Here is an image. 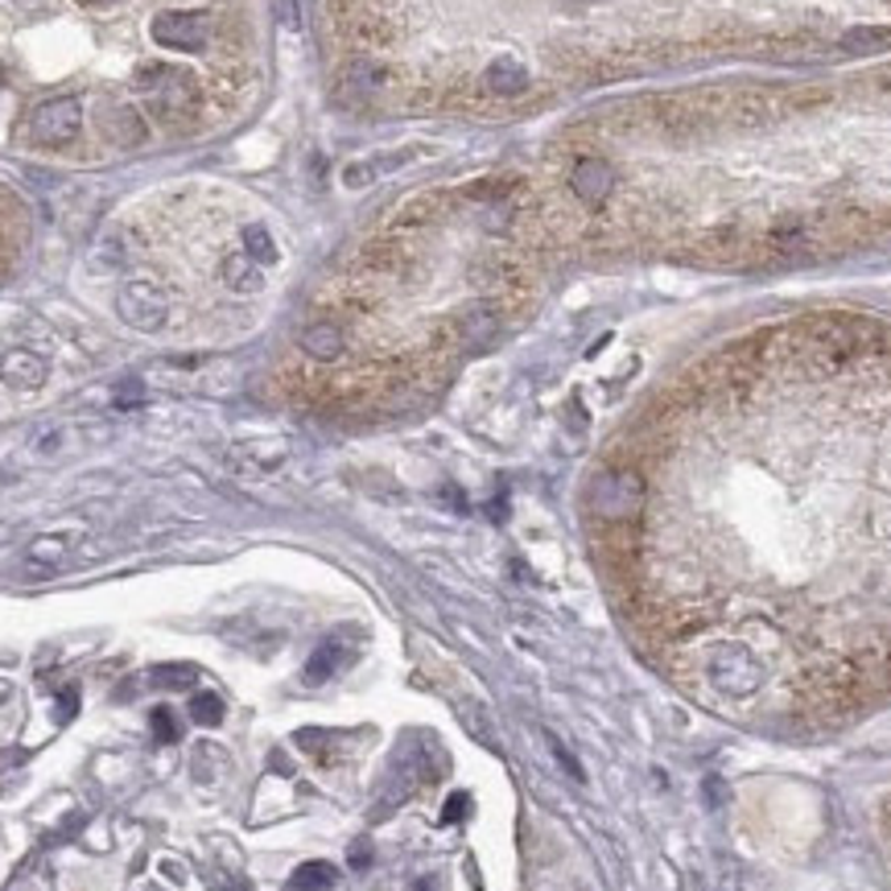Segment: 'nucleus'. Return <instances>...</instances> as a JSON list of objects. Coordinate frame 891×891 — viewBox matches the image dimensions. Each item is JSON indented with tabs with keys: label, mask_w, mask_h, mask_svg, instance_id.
<instances>
[{
	"label": "nucleus",
	"mask_w": 891,
	"mask_h": 891,
	"mask_svg": "<svg viewBox=\"0 0 891 891\" xmlns=\"http://www.w3.org/2000/svg\"><path fill=\"white\" fill-rule=\"evenodd\" d=\"M632 603L681 681L710 648L793 714L891 698V318L814 310L693 363L648 413Z\"/></svg>",
	"instance_id": "f257e3e1"
},
{
	"label": "nucleus",
	"mask_w": 891,
	"mask_h": 891,
	"mask_svg": "<svg viewBox=\"0 0 891 891\" xmlns=\"http://www.w3.org/2000/svg\"><path fill=\"white\" fill-rule=\"evenodd\" d=\"M657 145L611 178L598 220L722 265L834 261L891 244V59L805 83H726L644 99L615 120Z\"/></svg>",
	"instance_id": "f03ea898"
},
{
	"label": "nucleus",
	"mask_w": 891,
	"mask_h": 891,
	"mask_svg": "<svg viewBox=\"0 0 891 891\" xmlns=\"http://www.w3.org/2000/svg\"><path fill=\"white\" fill-rule=\"evenodd\" d=\"M132 87H137V92H141L157 112H166V116L187 112L190 104H194V95H199V87H194L190 71H182V66H170V63L141 66V71L132 75Z\"/></svg>",
	"instance_id": "7ed1b4c3"
},
{
	"label": "nucleus",
	"mask_w": 891,
	"mask_h": 891,
	"mask_svg": "<svg viewBox=\"0 0 891 891\" xmlns=\"http://www.w3.org/2000/svg\"><path fill=\"white\" fill-rule=\"evenodd\" d=\"M116 310H120V318H125L128 327L141 330V335H157V330L170 322V301H166V294H161L153 282L120 285Z\"/></svg>",
	"instance_id": "20e7f679"
},
{
	"label": "nucleus",
	"mask_w": 891,
	"mask_h": 891,
	"mask_svg": "<svg viewBox=\"0 0 891 891\" xmlns=\"http://www.w3.org/2000/svg\"><path fill=\"white\" fill-rule=\"evenodd\" d=\"M83 128V104L75 95H63V99H50L42 108L30 116V141L46 145V149H59V145H71Z\"/></svg>",
	"instance_id": "39448f33"
},
{
	"label": "nucleus",
	"mask_w": 891,
	"mask_h": 891,
	"mask_svg": "<svg viewBox=\"0 0 891 891\" xmlns=\"http://www.w3.org/2000/svg\"><path fill=\"white\" fill-rule=\"evenodd\" d=\"M157 46L166 50H203L206 38H211V17L206 13H190V9H166V13L153 17L149 25Z\"/></svg>",
	"instance_id": "423d86ee"
},
{
	"label": "nucleus",
	"mask_w": 891,
	"mask_h": 891,
	"mask_svg": "<svg viewBox=\"0 0 891 891\" xmlns=\"http://www.w3.org/2000/svg\"><path fill=\"white\" fill-rule=\"evenodd\" d=\"M50 380V363L30 351V347H9L4 356H0V384L4 389H17V392H33L42 389Z\"/></svg>",
	"instance_id": "0eeeda50"
},
{
	"label": "nucleus",
	"mask_w": 891,
	"mask_h": 891,
	"mask_svg": "<svg viewBox=\"0 0 891 891\" xmlns=\"http://www.w3.org/2000/svg\"><path fill=\"white\" fill-rule=\"evenodd\" d=\"M297 347H301V356H310L314 363H335V360H343L347 335L339 322L318 318V322H310V327L297 335Z\"/></svg>",
	"instance_id": "6e6552de"
},
{
	"label": "nucleus",
	"mask_w": 891,
	"mask_h": 891,
	"mask_svg": "<svg viewBox=\"0 0 891 891\" xmlns=\"http://www.w3.org/2000/svg\"><path fill=\"white\" fill-rule=\"evenodd\" d=\"M220 277L232 294H261L265 289V273L252 261L248 252H227L220 265Z\"/></svg>",
	"instance_id": "1a4fd4ad"
},
{
	"label": "nucleus",
	"mask_w": 891,
	"mask_h": 891,
	"mask_svg": "<svg viewBox=\"0 0 891 891\" xmlns=\"http://www.w3.org/2000/svg\"><path fill=\"white\" fill-rule=\"evenodd\" d=\"M71 549H75V532H46L25 549V558H30V565L50 570V565H63L71 558Z\"/></svg>",
	"instance_id": "9d476101"
},
{
	"label": "nucleus",
	"mask_w": 891,
	"mask_h": 891,
	"mask_svg": "<svg viewBox=\"0 0 891 891\" xmlns=\"http://www.w3.org/2000/svg\"><path fill=\"white\" fill-rule=\"evenodd\" d=\"M343 660H347V648L339 640H327L322 648H314V657L306 660V686H322V681H330L335 672L343 669Z\"/></svg>",
	"instance_id": "9b49d317"
},
{
	"label": "nucleus",
	"mask_w": 891,
	"mask_h": 891,
	"mask_svg": "<svg viewBox=\"0 0 891 891\" xmlns=\"http://www.w3.org/2000/svg\"><path fill=\"white\" fill-rule=\"evenodd\" d=\"M335 879H339V871L330 862H301L289 876V891H330Z\"/></svg>",
	"instance_id": "f8f14e48"
},
{
	"label": "nucleus",
	"mask_w": 891,
	"mask_h": 891,
	"mask_svg": "<svg viewBox=\"0 0 891 891\" xmlns=\"http://www.w3.org/2000/svg\"><path fill=\"white\" fill-rule=\"evenodd\" d=\"M149 681H153L157 689H190L194 681H199V669L194 665H187V660H173V665H153L149 669Z\"/></svg>",
	"instance_id": "ddd939ff"
},
{
	"label": "nucleus",
	"mask_w": 891,
	"mask_h": 891,
	"mask_svg": "<svg viewBox=\"0 0 891 891\" xmlns=\"http://www.w3.org/2000/svg\"><path fill=\"white\" fill-rule=\"evenodd\" d=\"M244 252H248L261 268L277 265V244H273V235H268L265 223H248V227H244Z\"/></svg>",
	"instance_id": "4468645a"
},
{
	"label": "nucleus",
	"mask_w": 891,
	"mask_h": 891,
	"mask_svg": "<svg viewBox=\"0 0 891 891\" xmlns=\"http://www.w3.org/2000/svg\"><path fill=\"white\" fill-rule=\"evenodd\" d=\"M458 719L467 722V731L479 743H487V747H496V726H491V714H487L484 706H475V702H458Z\"/></svg>",
	"instance_id": "2eb2a0df"
},
{
	"label": "nucleus",
	"mask_w": 891,
	"mask_h": 891,
	"mask_svg": "<svg viewBox=\"0 0 891 891\" xmlns=\"http://www.w3.org/2000/svg\"><path fill=\"white\" fill-rule=\"evenodd\" d=\"M108 132L116 137L120 145H137V141H145V125H141V116L132 108H116L112 112V125H108Z\"/></svg>",
	"instance_id": "dca6fc26"
},
{
	"label": "nucleus",
	"mask_w": 891,
	"mask_h": 891,
	"mask_svg": "<svg viewBox=\"0 0 891 891\" xmlns=\"http://www.w3.org/2000/svg\"><path fill=\"white\" fill-rule=\"evenodd\" d=\"M190 722H199V726H220L223 722L220 693H194V698H190Z\"/></svg>",
	"instance_id": "f3484780"
},
{
	"label": "nucleus",
	"mask_w": 891,
	"mask_h": 891,
	"mask_svg": "<svg viewBox=\"0 0 891 891\" xmlns=\"http://www.w3.org/2000/svg\"><path fill=\"white\" fill-rule=\"evenodd\" d=\"M141 401H145L141 380H128V384H120V389H116V409H137Z\"/></svg>",
	"instance_id": "a211bd4d"
},
{
	"label": "nucleus",
	"mask_w": 891,
	"mask_h": 891,
	"mask_svg": "<svg viewBox=\"0 0 891 891\" xmlns=\"http://www.w3.org/2000/svg\"><path fill=\"white\" fill-rule=\"evenodd\" d=\"M467 814H470V797H467V793H454V797L446 800V809H442V821H446V826H454V821H463Z\"/></svg>",
	"instance_id": "6ab92c4d"
},
{
	"label": "nucleus",
	"mask_w": 891,
	"mask_h": 891,
	"mask_svg": "<svg viewBox=\"0 0 891 891\" xmlns=\"http://www.w3.org/2000/svg\"><path fill=\"white\" fill-rule=\"evenodd\" d=\"M375 178V166H368V161H360V166H347L343 170V187H351V190H360V187H368Z\"/></svg>",
	"instance_id": "aec40b11"
},
{
	"label": "nucleus",
	"mask_w": 891,
	"mask_h": 891,
	"mask_svg": "<svg viewBox=\"0 0 891 891\" xmlns=\"http://www.w3.org/2000/svg\"><path fill=\"white\" fill-rule=\"evenodd\" d=\"M153 735L161 739V743H173V739H178V722H173L170 710H153Z\"/></svg>",
	"instance_id": "412c9836"
},
{
	"label": "nucleus",
	"mask_w": 891,
	"mask_h": 891,
	"mask_svg": "<svg viewBox=\"0 0 891 891\" xmlns=\"http://www.w3.org/2000/svg\"><path fill=\"white\" fill-rule=\"evenodd\" d=\"M549 747H553V755H558V760H562V767H565V772H570V776H579V781H582V767L574 764V755H570V751H565L562 743H558V739H549Z\"/></svg>",
	"instance_id": "4be33fe9"
},
{
	"label": "nucleus",
	"mask_w": 891,
	"mask_h": 891,
	"mask_svg": "<svg viewBox=\"0 0 891 891\" xmlns=\"http://www.w3.org/2000/svg\"><path fill=\"white\" fill-rule=\"evenodd\" d=\"M75 710H78V693H75V689H66V693H63V706H59V719H63V722H66V719H75Z\"/></svg>",
	"instance_id": "5701e85b"
},
{
	"label": "nucleus",
	"mask_w": 891,
	"mask_h": 891,
	"mask_svg": "<svg viewBox=\"0 0 891 891\" xmlns=\"http://www.w3.org/2000/svg\"><path fill=\"white\" fill-rule=\"evenodd\" d=\"M368 859H372V846H368V842L351 846V867H368Z\"/></svg>",
	"instance_id": "b1692460"
},
{
	"label": "nucleus",
	"mask_w": 891,
	"mask_h": 891,
	"mask_svg": "<svg viewBox=\"0 0 891 891\" xmlns=\"http://www.w3.org/2000/svg\"><path fill=\"white\" fill-rule=\"evenodd\" d=\"M277 17H282L285 25H297V4H294V0H277Z\"/></svg>",
	"instance_id": "393cba45"
},
{
	"label": "nucleus",
	"mask_w": 891,
	"mask_h": 891,
	"mask_svg": "<svg viewBox=\"0 0 891 891\" xmlns=\"http://www.w3.org/2000/svg\"><path fill=\"white\" fill-rule=\"evenodd\" d=\"M413 891H438V888H434V883H417Z\"/></svg>",
	"instance_id": "a878e982"
},
{
	"label": "nucleus",
	"mask_w": 891,
	"mask_h": 891,
	"mask_svg": "<svg viewBox=\"0 0 891 891\" xmlns=\"http://www.w3.org/2000/svg\"><path fill=\"white\" fill-rule=\"evenodd\" d=\"M83 4H104V0H83Z\"/></svg>",
	"instance_id": "bb28decb"
}]
</instances>
